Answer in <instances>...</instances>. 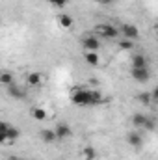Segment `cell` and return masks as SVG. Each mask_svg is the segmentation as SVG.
Instances as JSON below:
<instances>
[{"label": "cell", "instance_id": "cell-1", "mask_svg": "<svg viewBox=\"0 0 158 160\" xmlns=\"http://www.w3.org/2000/svg\"><path fill=\"white\" fill-rule=\"evenodd\" d=\"M71 102L77 106H91L89 99V89L87 88H77L71 91Z\"/></svg>", "mask_w": 158, "mask_h": 160}, {"label": "cell", "instance_id": "cell-2", "mask_svg": "<svg viewBox=\"0 0 158 160\" xmlns=\"http://www.w3.org/2000/svg\"><path fill=\"white\" fill-rule=\"evenodd\" d=\"M93 32H95V36H99V38H106V39H117V38H121V36H119V28L112 26V24H108V22H101V24H97Z\"/></svg>", "mask_w": 158, "mask_h": 160}, {"label": "cell", "instance_id": "cell-3", "mask_svg": "<svg viewBox=\"0 0 158 160\" xmlns=\"http://www.w3.org/2000/svg\"><path fill=\"white\" fill-rule=\"evenodd\" d=\"M132 125L136 128H147V130L155 128V121L151 119L149 116H145V114H134L132 116Z\"/></svg>", "mask_w": 158, "mask_h": 160}, {"label": "cell", "instance_id": "cell-4", "mask_svg": "<svg viewBox=\"0 0 158 160\" xmlns=\"http://www.w3.org/2000/svg\"><path fill=\"white\" fill-rule=\"evenodd\" d=\"M82 48L84 50H91V52H97L99 48H101V41L99 38L95 36V34H87L86 38H82Z\"/></svg>", "mask_w": 158, "mask_h": 160}, {"label": "cell", "instance_id": "cell-5", "mask_svg": "<svg viewBox=\"0 0 158 160\" xmlns=\"http://www.w3.org/2000/svg\"><path fill=\"white\" fill-rule=\"evenodd\" d=\"M119 36H123L125 39L136 41L140 38V30H138L134 24H123V26L119 28Z\"/></svg>", "mask_w": 158, "mask_h": 160}, {"label": "cell", "instance_id": "cell-6", "mask_svg": "<svg viewBox=\"0 0 158 160\" xmlns=\"http://www.w3.org/2000/svg\"><path fill=\"white\" fill-rule=\"evenodd\" d=\"M130 77L136 80V82L145 84V82L151 80V71H149V67L147 69H130Z\"/></svg>", "mask_w": 158, "mask_h": 160}, {"label": "cell", "instance_id": "cell-7", "mask_svg": "<svg viewBox=\"0 0 158 160\" xmlns=\"http://www.w3.org/2000/svg\"><path fill=\"white\" fill-rule=\"evenodd\" d=\"M130 65H132L130 69H147L149 67V58L145 54H134Z\"/></svg>", "mask_w": 158, "mask_h": 160}, {"label": "cell", "instance_id": "cell-8", "mask_svg": "<svg viewBox=\"0 0 158 160\" xmlns=\"http://www.w3.org/2000/svg\"><path fill=\"white\" fill-rule=\"evenodd\" d=\"M54 134H56V140H65V138H69L73 132H71V127L69 125H65V123H58L54 128Z\"/></svg>", "mask_w": 158, "mask_h": 160}, {"label": "cell", "instance_id": "cell-9", "mask_svg": "<svg viewBox=\"0 0 158 160\" xmlns=\"http://www.w3.org/2000/svg\"><path fill=\"white\" fill-rule=\"evenodd\" d=\"M126 142H128L130 147L140 149V147L143 145V136H141L138 130H134V132H128V134H126Z\"/></svg>", "mask_w": 158, "mask_h": 160}, {"label": "cell", "instance_id": "cell-10", "mask_svg": "<svg viewBox=\"0 0 158 160\" xmlns=\"http://www.w3.org/2000/svg\"><path fill=\"white\" fill-rule=\"evenodd\" d=\"M43 80H45V77L41 75L39 71L28 73V75H26V86H30V88H37V86L43 84Z\"/></svg>", "mask_w": 158, "mask_h": 160}, {"label": "cell", "instance_id": "cell-11", "mask_svg": "<svg viewBox=\"0 0 158 160\" xmlns=\"http://www.w3.org/2000/svg\"><path fill=\"white\" fill-rule=\"evenodd\" d=\"M84 60H86V63L91 65V67H99V65H101V56H99V52L86 50V52H84Z\"/></svg>", "mask_w": 158, "mask_h": 160}, {"label": "cell", "instance_id": "cell-12", "mask_svg": "<svg viewBox=\"0 0 158 160\" xmlns=\"http://www.w3.org/2000/svg\"><path fill=\"white\" fill-rule=\"evenodd\" d=\"M6 91H7V95H9L11 99H22V97H24L22 88H21V86H17L15 82H13L11 86H7V88H6Z\"/></svg>", "mask_w": 158, "mask_h": 160}, {"label": "cell", "instance_id": "cell-13", "mask_svg": "<svg viewBox=\"0 0 158 160\" xmlns=\"http://www.w3.org/2000/svg\"><path fill=\"white\" fill-rule=\"evenodd\" d=\"M97 157H99V153L93 145H86L82 149V158L84 160H97Z\"/></svg>", "mask_w": 158, "mask_h": 160}, {"label": "cell", "instance_id": "cell-14", "mask_svg": "<svg viewBox=\"0 0 158 160\" xmlns=\"http://www.w3.org/2000/svg\"><path fill=\"white\" fill-rule=\"evenodd\" d=\"M39 138L45 143H54V142H56V134H54L52 128H43L39 132Z\"/></svg>", "mask_w": 158, "mask_h": 160}, {"label": "cell", "instance_id": "cell-15", "mask_svg": "<svg viewBox=\"0 0 158 160\" xmlns=\"http://www.w3.org/2000/svg\"><path fill=\"white\" fill-rule=\"evenodd\" d=\"M13 82H15L13 73H9V71H0V86L7 88V86H11Z\"/></svg>", "mask_w": 158, "mask_h": 160}, {"label": "cell", "instance_id": "cell-16", "mask_svg": "<svg viewBox=\"0 0 158 160\" xmlns=\"http://www.w3.org/2000/svg\"><path fill=\"white\" fill-rule=\"evenodd\" d=\"M30 116H32L36 121H45L47 119V110L41 108V106H34V108L30 110Z\"/></svg>", "mask_w": 158, "mask_h": 160}, {"label": "cell", "instance_id": "cell-17", "mask_svg": "<svg viewBox=\"0 0 158 160\" xmlns=\"http://www.w3.org/2000/svg\"><path fill=\"white\" fill-rule=\"evenodd\" d=\"M58 24H60L62 28H71V26H73V17L67 15V13H60V15H58Z\"/></svg>", "mask_w": 158, "mask_h": 160}, {"label": "cell", "instance_id": "cell-18", "mask_svg": "<svg viewBox=\"0 0 158 160\" xmlns=\"http://www.w3.org/2000/svg\"><path fill=\"white\" fill-rule=\"evenodd\" d=\"M89 99H91V106H97L104 101V97L99 89H89Z\"/></svg>", "mask_w": 158, "mask_h": 160}, {"label": "cell", "instance_id": "cell-19", "mask_svg": "<svg viewBox=\"0 0 158 160\" xmlns=\"http://www.w3.org/2000/svg\"><path fill=\"white\" fill-rule=\"evenodd\" d=\"M19 136H21L19 128L13 127V125H9V128L6 130V140H7V142H15V140H19Z\"/></svg>", "mask_w": 158, "mask_h": 160}, {"label": "cell", "instance_id": "cell-20", "mask_svg": "<svg viewBox=\"0 0 158 160\" xmlns=\"http://www.w3.org/2000/svg\"><path fill=\"white\" fill-rule=\"evenodd\" d=\"M138 101L143 104V106H149L153 102V97H151V91H143V93H138Z\"/></svg>", "mask_w": 158, "mask_h": 160}, {"label": "cell", "instance_id": "cell-21", "mask_svg": "<svg viewBox=\"0 0 158 160\" xmlns=\"http://www.w3.org/2000/svg\"><path fill=\"white\" fill-rule=\"evenodd\" d=\"M117 45H119V48H121V50H132V48H134V41L125 39V38L119 41Z\"/></svg>", "mask_w": 158, "mask_h": 160}, {"label": "cell", "instance_id": "cell-22", "mask_svg": "<svg viewBox=\"0 0 158 160\" xmlns=\"http://www.w3.org/2000/svg\"><path fill=\"white\" fill-rule=\"evenodd\" d=\"M67 2H69V0H48V4L54 6V8H65Z\"/></svg>", "mask_w": 158, "mask_h": 160}, {"label": "cell", "instance_id": "cell-23", "mask_svg": "<svg viewBox=\"0 0 158 160\" xmlns=\"http://www.w3.org/2000/svg\"><path fill=\"white\" fill-rule=\"evenodd\" d=\"M9 128V123H6V121H0V132H6Z\"/></svg>", "mask_w": 158, "mask_h": 160}, {"label": "cell", "instance_id": "cell-24", "mask_svg": "<svg viewBox=\"0 0 158 160\" xmlns=\"http://www.w3.org/2000/svg\"><path fill=\"white\" fill-rule=\"evenodd\" d=\"M7 140H6V132H0V145H4Z\"/></svg>", "mask_w": 158, "mask_h": 160}, {"label": "cell", "instance_id": "cell-25", "mask_svg": "<svg viewBox=\"0 0 158 160\" xmlns=\"http://www.w3.org/2000/svg\"><path fill=\"white\" fill-rule=\"evenodd\" d=\"M95 2H99V4H102V6H108V4H112L114 0H95Z\"/></svg>", "mask_w": 158, "mask_h": 160}, {"label": "cell", "instance_id": "cell-26", "mask_svg": "<svg viewBox=\"0 0 158 160\" xmlns=\"http://www.w3.org/2000/svg\"><path fill=\"white\" fill-rule=\"evenodd\" d=\"M7 160H19V158H17V157H9Z\"/></svg>", "mask_w": 158, "mask_h": 160}]
</instances>
